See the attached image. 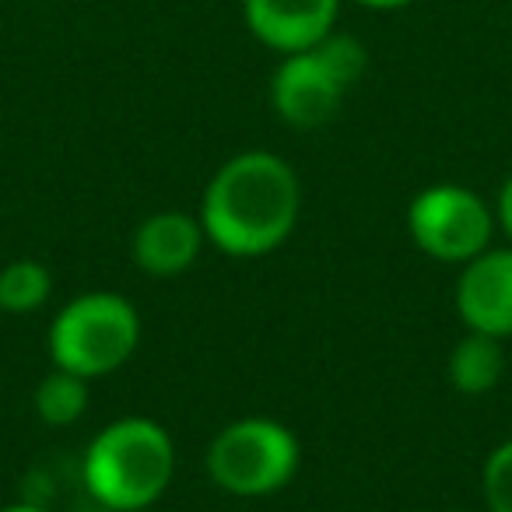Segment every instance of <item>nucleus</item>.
Instances as JSON below:
<instances>
[{"label": "nucleus", "mask_w": 512, "mask_h": 512, "mask_svg": "<svg viewBox=\"0 0 512 512\" xmlns=\"http://www.w3.org/2000/svg\"><path fill=\"white\" fill-rule=\"evenodd\" d=\"M302 446L288 425L274 418H239L207 446V474L225 495L267 498L292 484Z\"/></svg>", "instance_id": "39448f33"}, {"label": "nucleus", "mask_w": 512, "mask_h": 512, "mask_svg": "<svg viewBox=\"0 0 512 512\" xmlns=\"http://www.w3.org/2000/svg\"><path fill=\"white\" fill-rule=\"evenodd\" d=\"M495 225H502V232L512 239V176L502 183L498 190V200H495Z\"/></svg>", "instance_id": "4468645a"}, {"label": "nucleus", "mask_w": 512, "mask_h": 512, "mask_svg": "<svg viewBox=\"0 0 512 512\" xmlns=\"http://www.w3.org/2000/svg\"><path fill=\"white\" fill-rule=\"evenodd\" d=\"M456 313L467 330L512 337V249H484L467 260L456 281Z\"/></svg>", "instance_id": "6e6552de"}, {"label": "nucleus", "mask_w": 512, "mask_h": 512, "mask_svg": "<svg viewBox=\"0 0 512 512\" xmlns=\"http://www.w3.org/2000/svg\"><path fill=\"white\" fill-rule=\"evenodd\" d=\"M81 512H116V509H109V505H102V502H92V509H81Z\"/></svg>", "instance_id": "f3484780"}, {"label": "nucleus", "mask_w": 512, "mask_h": 512, "mask_svg": "<svg viewBox=\"0 0 512 512\" xmlns=\"http://www.w3.org/2000/svg\"><path fill=\"white\" fill-rule=\"evenodd\" d=\"M53 295V274L39 260H15L0 271V309L4 313H36L50 302Z\"/></svg>", "instance_id": "f8f14e48"}, {"label": "nucleus", "mask_w": 512, "mask_h": 512, "mask_svg": "<svg viewBox=\"0 0 512 512\" xmlns=\"http://www.w3.org/2000/svg\"><path fill=\"white\" fill-rule=\"evenodd\" d=\"M502 372H505V348L498 337L467 330V337L449 351L446 376L467 397H481V393L495 390Z\"/></svg>", "instance_id": "9d476101"}, {"label": "nucleus", "mask_w": 512, "mask_h": 512, "mask_svg": "<svg viewBox=\"0 0 512 512\" xmlns=\"http://www.w3.org/2000/svg\"><path fill=\"white\" fill-rule=\"evenodd\" d=\"M141 344V316L116 292H85L57 313L46 334L50 362L81 379L123 369Z\"/></svg>", "instance_id": "20e7f679"}, {"label": "nucleus", "mask_w": 512, "mask_h": 512, "mask_svg": "<svg viewBox=\"0 0 512 512\" xmlns=\"http://www.w3.org/2000/svg\"><path fill=\"white\" fill-rule=\"evenodd\" d=\"M407 232L414 246L439 264H467L491 246L495 207L481 193L456 183H439L421 190L407 207Z\"/></svg>", "instance_id": "423d86ee"}, {"label": "nucleus", "mask_w": 512, "mask_h": 512, "mask_svg": "<svg viewBox=\"0 0 512 512\" xmlns=\"http://www.w3.org/2000/svg\"><path fill=\"white\" fill-rule=\"evenodd\" d=\"M81 477L92 502L116 512H141L169 491L176 477L172 435L151 418H120L95 432L81 456Z\"/></svg>", "instance_id": "f03ea898"}, {"label": "nucleus", "mask_w": 512, "mask_h": 512, "mask_svg": "<svg viewBox=\"0 0 512 512\" xmlns=\"http://www.w3.org/2000/svg\"><path fill=\"white\" fill-rule=\"evenodd\" d=\"M481 495L488 512H512V439L495 446L484 460Z\"/></svg>", "instance_id": "ddd939ff"}, {"label": "nucleus", "mask_w": 512, "mask_h": 512, "mask_svg": "<svg viewBox=\"0 0 512 512\" xmlns=\"http://www.w3.org/2000/svg\"><path fill=\"white\" fill-rule=\"evenodd\" d=\"M207 235L200 218L186 211H158L137 225L130 256L151 278H179L197 264Z\"/></svg>", "instance_id": "1a4fd4ad"}, {"label": "nucleus", "mask_w": 512, "mask_h": 512, "mask_svg": "<svg viewBox=\"0 0 512 512\" xmlns=\"http://www.w3.org/2000/svg\"><path fill=\"white\" fill-rule=\"evenodd\" d=\"M369 71V50L348 32L281 57L271 78V106L295 130H320L341 113V102Z\"/></svg>", "instance_id": "7ed1b4c3"}, {"label": "nucleus", "mask_w": 512, "mask_h": 512, "mask_svg": "<svg viewBox=\"0 0 512 512\" xmlns=\"http://www.w3.org/2000/svg\"><path fill=\"white\" fill-rule=\"evenodd\" d=\"M355 4H362L369 11H400V8H411L414 0H355Z\"/></svg>", "instance_id": "2eb2a0df"}, {"label": "nucleus", "mask_w": 512, "mask_h": 512, "mask_svg": "<svg viewBox=\"0 0 512 512\" xmlns=\"http://www.w3.org/2000/svg\"><path fill=\"white\" fill-rule=\"evenodd\" d=\"M0 512H50V509H43L39 502H15V505H4Z\"/></svg>", "instance_id": "dca6fc26"}, {"label": "nucleus", "mask_w": 512, "mask_h": 512, "mask_svg": "<svg viewBox=\"0 0 512 512\" xmlns=\"http://www.w3.org/2000/svg\"><path fill=\"white\" fill-rule=\"evenodd\" d=\"M341 0H242V22L267 50L302 53L337 32Z\"/></svg>", "instance_id": "0eeeda50"}, {"label": "nucleus", "mask_w": 512, "mask_h": 512, "mask_svg": "<svg viewBox=\"0 0 512 512\" xmlns=\"http://www.w3.org/2000/svg\"><path fill=\"white\" fill-rule=\"evenodd\" d=\"M302 186L274 151H239L211 176L200 200V225L228 256H264L295 232Z\"/></svg>", "instance_id": "f257e3e1"}, {"label": "nucleus", "mask_w": 512, "mask_h": 512, "mask_svg": "<svg viewBox=\"0 0 512 512\" xmlns=\"http://www.w3.org/2000/svg\"><path fill=\"white\" fill-rule=\"evenodd\" d=\"M88 397H92V393H88V379L53 365L43 376V383L36 386L32 407H36L43 425L67 428V425H74V421H81V414L88 411Z\"/></svg>", "instance_id": "9b49d317"}]
</instances>
